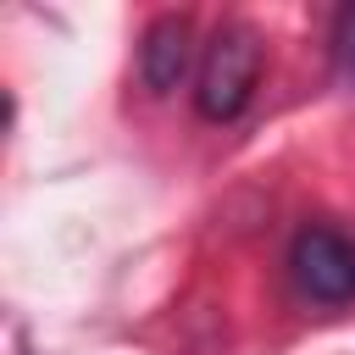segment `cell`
<instances>
[{
    "label": "cell",
    "mask_w": 355,
    "mask_h": 355,
    "mask_svg": "<svg viewBox=\"0 0 355 355\" xmlns=\"http://www.w3.org/2000/svg\"><path fill=\"white\" fill-rule=\"evenodd\" d=\"M261 61H266V44L250 22H222L200 55V78H194V105L205 122H233L255 83H261Z\"/></svg>",
    "instance_id": "cell-1"
},
{
    "label": "cell",
    "mask_w": 355,
    "mask_h": 355,
    "mask_svg": "<svg viewBox=\"0 0 355 355\" xmlns=\"http://www.w3.org/2000/svg\"><path fill=\"white\" fill-rule=\"evenodd\" d=\"M288 272L305 300L316 305H349L355 300V244L338 227H300L288 250Z\"/></svg>",
    "instance_id": "cell-2"
},
{
    "label": "cell",
    "mask_w": 355,
    "mask_h": 355,
    "mask_svg": "<svg viewBox=\"0 0 355 355\" xmlns=\"http://www.w3.org/2000/svg\"><path fill=\"white\" fill-rule=\"evenodd\" d=\"M189 55H194L189 17H155L144 28V44H139V78H144V89L172 94L183 83V72H189Z\"/></svg>",
    "instance_id": "cell-3"
},
{
    "label": "cell",
    "mask_w": 355,
    "mask_h": 355,
    "mask_svg": "<svg viewBox=\"0 0 355 355\" xmlns=\"http://www.w3.org/2000/svg\"><path fill=\"white\" fill-rule=\"evenodd\" d=\"M333 61H338V78L355 89V6L333 17Z\"/></svg>",
    "instance_id": "cell-4"
}]
</instances>
